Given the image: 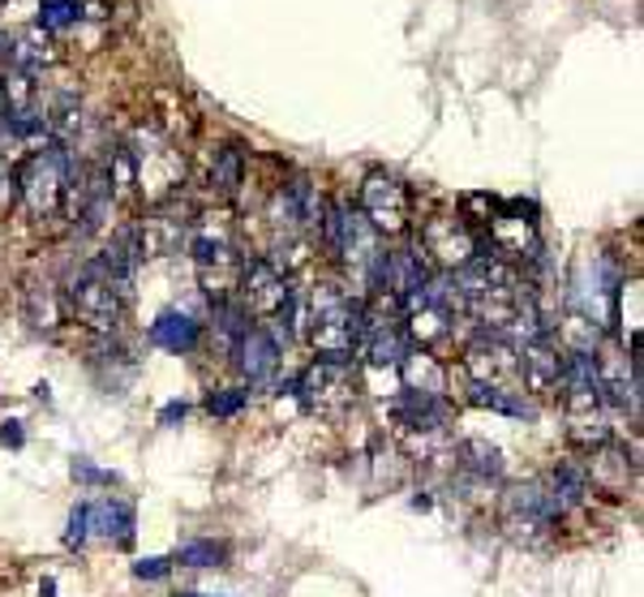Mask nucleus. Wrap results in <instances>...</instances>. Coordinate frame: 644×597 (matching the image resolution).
I'll return each instance as SVG.
<instances>
[{"label":"nucleus","mask_w":644,"mask_h":597,"mask_svg":"<svg viewBox=\"0 0 644 597\" xmlns=\"http://www.w3.org/2000/svg\"><path fill=\"white\" fill-rule=\"evenodd\" d=\"M503 529H507V537L520 542V546H546L554 525L542 520V516H529V512H507V516H503Z\"/></svg>","instance_id":"nucleus-30"},{"label":"nucleus","mask_w":644,"mask_h":597,"mask_svg":"<svg viewBox=\"0 0 644 597\" xmlns=\"http://www.w3.org/2000/svg\"><path fill=\"white\" fill-rule=\"evenodd\" d=\"M82 22V0H43L39 4V31H69Z\"/></svg>","instance_id":"nucleus-31"},{"label":"nucleus","mask_w":644,"mask_h":597,"mask_svg":"<svg viewBox=\"0 0 644 597\" xmlns=\"http://www.w3.org/2000/svg\"><path fill=\"white\" fill-rule=\"evenodd\" d=\"M417 250L425 263H434L439 271H460L469 266L477 254H482V236L473 233L460 215H434L421 224V236H417Z\"/></svg>","instance_id":"nucleus-7"},{"label":"nucleus","mask_w":644,"mask_h":597,"mask_svg":"<svg viewBox=\"0 0 644 597\" xmlns=\"http://www.w3.org/2000/svg\"><path fill=\"white\" fill-rule=\"evenodd\" d=\"M103 176H108L112 202H129L138 194V172H133V155H129L125 142L108 146V155H103Z\"/></svg>","instance_id":"nucleus-25"},{"label":"nucleus","mask_w":644,"mask_h":597,"mask_svg":"<svg viewBox=\"0 0 644 597\" xmlns=\"http://www.w3.org/2000/svg\"><path fill=\"white\" fill-rule=\"evenodd\" d=\"M69 473H73V482H82V486H117V473H108V468H95L91 461H73L69 465Z\"/></svg>","instance_id":"nucleus-34"},{"label":"nucleus","mask_w":644,"mask_h":597,"mask_svg":"<svg viewBox=\"0 0 644 597\" xmlns=\"http://www.w3.org/2000/svg\"><path fill=\"white\" fill-rule=\"evenodd\" d=\"M0 443H4V447H22V443H27L22 422H4V426H0Z\"/></svg>","instance_id":"nucleus-38"},{"label":"nucleus","mask_w":644,"mask_h":597,"mask_svg":"<svg viewBox=\"0 0 644 597\" xmlns=\"http://www.w3.org/2000/svg\"><path fill=\"white\" fill-rule=\"evenodd\" d=\"M319 233H322V241H326V250L340 254L344 266H353L356 275H365V266L374 263V254L383 250V245H379V233L370 229V220H365L361 211H353V206H344V202H331V206H326Z\"/></svg>","instance_id":"nucleus-6"},{"label":"nucleus","mask_w":644,"mask_h":597,"mask_svg":"<svg viewBox=\"0 0 644 597\" xmlns=\"http://www.w3.org/2000/svg\"><path fill=\"white\" fill-rule=\"evenodd\" d=\"M168 567H172V559H142L133 567V576L138 580H160V576H168Z\"/></svg>","instance_id":"nucleus-37"},{"label":"nucleus","mask_w":644,"mask_h":597,"mask_svg":"<svg viewBox=\"0 0 644 597\" xmlns=\"http://www.w3.org/2000/svg\"><path fill=\"white\" fill-rule=\"evenodd\" d=\"M190 224H193V211L177 199V194L155 202V211L138 224L142 259H168V254H177L181 245H190Z\"/></svg>","instance_id":"nucleus-12"},{"label":"nucleus","mask_w":644,"mask_h":597,"mask_svg":"<svg viewBox=\"0 0 644 597\" xmlns=\"http://www.w3.org/2000/svg\"><path fill=\"white\" fill-rule=\"evenodd\" d=\"M198 340H202V327L181 310H163L151 323V344L163 353H190V348H198Z\"/></svg>","instance_id":"nucleus-21"},{"label":"nucleus","mask_w":644,"mask_h":597,"mask_svg":"<svg viewBox=\"0 0 644 597\" xmlns=\"http://www.w3.org/2000/svg\"><path fill=\"white\" fill-rule=\"evenodd\" d=\"M87 533L112 542V546H129L133 542V507L121 495L87 503Z\"/></svg>","instance_id":"nucleus-19"},{"label":"nucleus","mask_w":644,"mask_h":597,"mask_svg":"<svg viewBox=\"0 0 644 597\" xmlns=\"http://www.w3.org/2000/svg\"><path fill=\"white\" fill-rule=\"evenodd\" d=\"M185 413H190V408H185L181 399H172V404H168V408H163V413H160V426H172V422H181Z\"/></svg>","instance_id":"nucleus-39"},{"label":"nucleus","mask_w":644,"mask_h":597,"mask_svg":"<svg viewBox=\"0 0 644 597\" xmlns=\"http://www.w3.org/2000/svg\"><path fill=\"white\" fill-rule=\"evenodd\" d=\"M515 374L533 396H559V378H563V348L554 344V335H537L529 344L515 348Z\"/></svg>","instance_id":"nucleus-15"},{"label":"nucleus","mask_w":644,"mask_h":597,"mask_svg":"<svg viewBox=\"0 0 644 597\" xmlns=\"http://www.w3.org/2000/svg\"><path fill=\"white\" fill-rule=\"evenodd\" d=\"M391 417L404 426L409 434H443L451 426V404L443 396H430V392H400L391 399Z\"/></svg>","instance_id":"nucleus-18"},{"label":"nucleus","mask_w":644,"mask_h":597,"mask_svg":"<svg viewBox=\"0 0 644 597\" xmlns=\"http://www.w3.org/2000/svg\"><path fill=\"white\" fill-rule=\"evenodd\" d=\"M292 392L301 396V404H305L310 413L335 417V413H344V408L356 399L361 383H356V374H353V362H314L301 378H296Z\"/></svg>","instance_id":"nucleus-8"},{"label":"nucleus","mask_w":644,"mask_h":597,"mask_svg":"<svg viewBox=\"0 0 644 597\" xmlns=\"http://www.w3.org/2000/svg\"><path fill=\"white\" fill-rule=\"evenodd\" d=\"M211 323H215V335H220V348H224V353H237L241 335L250 332V314H245V305L237 297L211 301Z\"/></svg>","instance_id":"nucleus-27"},{"label":"nucleus","mask_w":644,"mask_h":597,"mask_svg":"<svg viewBox=\"0 0 644 597\" xmlns=\"http://www.w3.org/2000/svg\"><path fill=\"white\" fill-rule=\"evenodd\" d=\"M482 250H490L494 259H503L507 266L524 271L542 254V236H537V206L524 199L515 202H499L490 224H485V241Z\"/></svg>","instance_id":"nucleus-3"},{"label":"nucleus","mask_w":644,"mask_h":597,"mask_svg":"<svg viewBox=\"0 0 644 597\" xmlns=\"http://www.w3.org/2000/svg\"><path fill=\"white\" fill-rule=\"evenodd\" d=\"M64 305L78 323H87L99 335H112L125 318V301L108 289V280L91 266V259L64 275Z\"/></svg>","instance_id":"nucleus-4"},{"label":"nucleus","mask_w":644,"mask_h":597,"mask_svg":"<svg viewBox=\"0 0 644 597\" xmlns=\"http://www.w3.org/2000/svg\"><path fill=\"white\" fill-rule=\"evenodd\" d=\"M460 374L469 383H482V387H507L515 378V344L503 332H477L469 335L464 344V362Z\"/></svg>","instance_id":"nucleus-10"},{"label":"nucleus","mask_w":644,"mask_h":597,"mask_svg":"<svg viewBox=\"0 0 644 597\" xmlns=\"http://www.w3.org/2000/svg\"><path fill=\"white\" fill-rule=\"evenodd\" d=\"M546 486L554 490V498L572 512V507H580V503H588V495H593V486H588V477H584V465L580 461H563V465L550 468Z\"/></svg>","instance_id":"nucleus-24"},{"label":"nucleus","mask_w":644,"mask_h":597,"mask_svg":"<svg viewBox=\"0 0 644 597\" xmlns=\"http://www.w3.org/2000/svg\"><path fill=\"white\" fill-rule=\"evenodd\" d=\"M27 318H31L34 332H57L61 305H57V289L52 284H27Z\"/></svg>","instance_id":"nucleus-29"},{"label":"nucleus","mask_w":644,"mask_h":597,"mask_svg":"<svg viewBox=\"0 0 644 597\" xmlns=\"http://www.w3.org/2000/svg\"><path fill=\"white\" fill-rule=\"evenodd\" d=\"M395 374L404 378V392H430V396H443V387H447V365L439 362L434 353H425V348H413V344H409V353L400 357Z\"/></svg>","instance_id":"nucleus-20"},{"label":"nucleus","mask_w":644,"mask_h":597,"mask_svg":"<svg viewBox=\"0 0 644 597\" xmlns=\"http://www.w3.org/2000/svg\"><path fill=\"white\" fill-rule=\"evenodd\" d=\"M460 473H469V477H477V482H499L503 477V452L494 447V443H485V438H464L460 443Z\"/></svg>","instance_id":"nucleus-23"},{"label":"nucleus","mask_w":644,"mask_h":597,"mask_svg":"<svg viewBox=\"0 0 644 597\" xmlns=\"http://www.w3.org/2000/svg\"><path fill=\"white\" fill-rule=\"evenodd\" d=\"M129 155H133V172H138V194H147V202L172 199L185 181V160L172 142H163L160 133H147L138 130L133 138L125 142Z\"/></svg>","instance_id":"nucleus-5"},{"label":"nucleus","mask_w":644,"mask_h":597,"mask_svg":"<svg viewBox=\"0 0 644 597\" xmlns=\"http://www.w3.org/2000/svg\"><path fill=\"white\" fill-rule=\"evenodd\" d=\"M464 404H477V408H490V413H507V417H533V404L520 396V392H507V387L469 383L464 387Z\"/></svg>","instance_id":"nucleus-26"},{"label":"nucleus","mask_w":644,"mask_h":597,"mask_svg":"<svg viewBox=\"0 0 644 597\" xmlns=\"http://www.w3.org/2000/svg\"><path fill=\"white\" fill-rule=\"evenodd\" d=\"M584 465V477L597 495H611V498H623L632 486H636V456L623 447V443H602V447H588V461Z\"/></svg>","instance_id":"nucleus-14"},{"label":"nucleus","mask_w":644,"mask_h":597,"mask_svg":"<svg viewBox=\"0 0 644 597\" xmlns=\"http://www.w3.org/2000/svg\"><path fill=\"white\" fill-rule=\"evenodd\" d=\"M190 254L193 271H198V284L207 289L211 301H232L237 297V284H241V263L237 250L228 245L224 236H190Z\"/></svg>","instance_id":"nucleus-11"},{"label":"nucleus","mask_w":644,"mask_h":597,"mask_svg":"<svg viewBox=\"0 0 644 597\" xmlns=\"http://www.w3.org/2000/svg\"><path fill=\"white\" fill-rule=\"evenodd\" d=\"M365 301L349 297L340 280H319L305 301V340L319 353V362H353L361 344Z\"/></svg>","instance_id":"nucleus-1"},{"label":"nucleus","mask_w":644,"mask_h":597,"mask_svg":"<svg viewBox=\"0 0 644 597\" xmlns=\"http://www.w3.org/2000/svg\"><path fill=\"white\" fill-rule=\"evenodd\" d=\"M241 185H245V151L237 142H228V146L215 151V160H211V194L232 202L241 194Z\"/></svg>","instance_id":"nucleus-22"},{"label":"nucleus","mask_w":644,"mask_h":597,"mask_svg":"<svg viewBox=\"0 0 644 597\" xmlns=\"http://www.w3.org/2000/svg\"><path fill=\"white\" fill-rule=\"evenodd\" d=\"M99 275L108 280V289L117 293V297L125 301L133 297V280H138V266H142V245H138V229H121V233L112 236L103 250H99L95 259H91Z\"/></svg>","instance_id":"nucleus-16"},{"label":"nucleus","mask_w":644,"mask_h":597,"mask_svg":"<svg viewBox=\"0 0 644 597\" xmlns=\"http://www.w3.org/2000/svg\"><path fill=\"white\" fill-rule=\"evenodd\" d=\"M280 357L284 353H280V340L271 335V327H250L241 335V344H237V365H241V374L250 378L254 392H266L275 383Z\"/></svg>","instance_id":"nucleus-17"},{"label":"nucleus","mask_w":644,"mask_h":597,"mask_svg":"<svg viewBox=\"0 0 644 597\" xmlns=\"http://www.w3.org/2000/svg\"><path fill=\"white\" fill-rule=\"evenodd\" d=\"M73 172V155L64 142H48L31 151V160L18 168V194L34 220H52L64 202V181Z\"/></svg>","instance_id":"nucleus-2"},{"label":"nucleus","mask_w":644,"mask_h":597,"mask_svg":"<svg viewBox=\"0 0 644 597\" xmlns=\"http://www.w3.org/2000/svg\"><path fill=\"white\" fill-rule=\"evenodd\" d=\"M18 202H22V194H18V168L0 164V220H4Z\"/></svg>","instance_id":"nucleus-35"},{"label":"nucleus","mask_w":644,"mask_h":597,"mask_svg":"<svg viewBox=\"0 0 644 597\" xmlns=\"http://www.w3.org/2000/svg\"><path fill=\"white\" fill-rule=\"evenodd\" d=\"M177 597H215V594H177Z\"/></svg>","instance_id":"nucleus-40"},{"label":"nucleus","mask_w":644,"mask_h":597,"mask_svg":"<svg viewBox=\"0 0 644 597\" xmlns=\"http://www.w3.org/2000/svg\"><path fill=\"white\" fill-rule=\"evenodd\" d=\"M91 542V533H87V503H78L73 512H69V529H64V546L69 550H78V546H87Z\"/></svg>","instance_id":"nucleus-36"},{"label":"nucleus","mask_w":644,"mask_h":597,"mask_svg":"<svg viewBox=\"0 0 644 597\" xmlns=\"http://www.w3.org/2000/svg\"><path fill=\"white\" fill-rule=\"evenodd\" d=\"M228 546L224 542H185L177 550V564L181 567H224Z\"/></svg>","instance_id":"nucleus-32"},{"label":"nucleus","mask_w":644,"mask_h":597,"mask_svg":"<svg viewBox=\"0 0 644 597\" xmlns=\"http://www.w3.org/2000/svg\"><path fill=\"white\" fill-rule=\"evenodd\" d=\"M245 399H250V392H237V387L211 392V396H207V413H211V417H237V413L245 408Z\"/></svg>","instance_id":"nucleus-33"},{"label":"nucleus","mask_w":644,"mask_h":597,"mask_svg":"<svg viewBox=\"0 0 644 597\" xmlns=\"http://www.w3.org/2000/svg\"><path fill=\"white\" fill-rule=\"evenodd\" d=\"M361 215L370 220V229L379 236H404L413 229V199L395 176L370 172L361 185Z\"/></svg>","instance_id":"nucleus-9"},{"label":"nucleus","mask_w":644,"mask_h":597,"mask_svg":"<svg viewBox=\"0 0 644 597\" xmlns=\"http://www.w3.org/2000/svg\"><path fill=\"white\" fill-rule=\"evenodd\" d=\"M567 438L580 447H602L614 438L611 413L606 408H593V413H567Z\"/></svg>","instance_id":"nucleus-28"},{"label":"nucleus","mask_w":644,"mask_h":597,"mask_svg":"<svg viewBox=\"0 0 644 597\" xmlns=\"http://www.w3.org/2000/svg\"><path fill=\"white\" fill-rule=\"evenodd\" d=\"M4 4H13V0H0V9H4Z\"/></svg>","instance_id":"nucleus-41"},{"label":"nucleus","mask_w":644,"mask_h":597,"mask_svg":"<svg viewBox=\"0 0 644 597\" xmlns=\"http://www.w3.org/2000/svg\"><path fill=\"white\" fill-rule=\"evenodd\" d=\"M292 293V280H284L266 259H245L241 263V284H237V301L245 305V314H254L262 323H271Z\"/></svg>","instance_id":"nucleus-13"}]
</instances>
